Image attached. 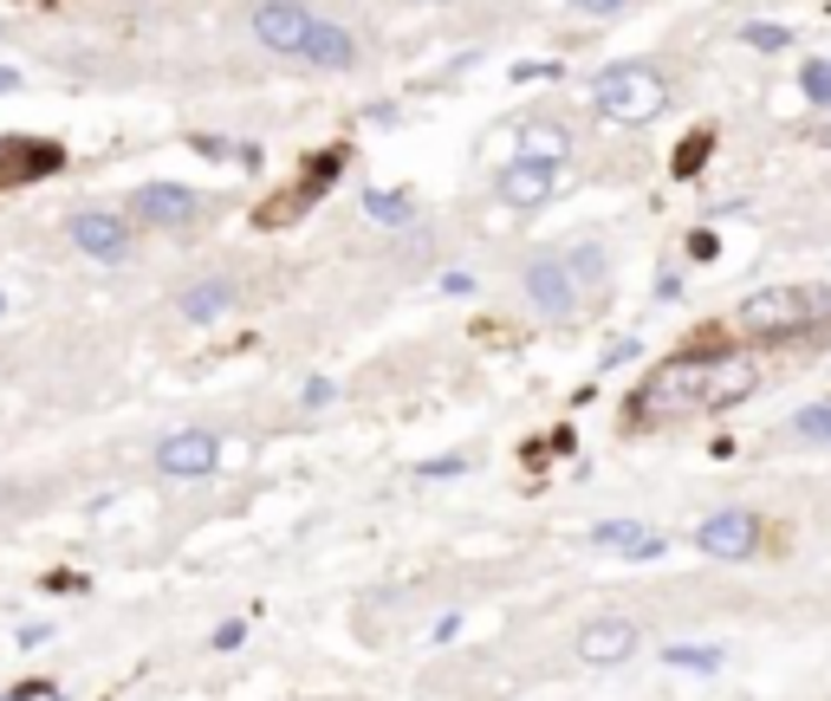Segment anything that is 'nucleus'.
Wrapping results in <instances>:
<instances>
[{
  "instance_id": "f3484780",
  "label": "nucleus",
  "mask_w": 831,
  "mask_h": 701,
  "mask_svg": "<svg viewBox=\"0 0 831 701\" xmlns=\"http://www.w3.org/2000/svg\"><path fill=\"white\" fill-rule=\"evenodd\" d=\"M0 163H7L13 176H39V169L59 163V149L52 144H0Z\"/></svg>"
},
{
  "instance_id": "aec40b11",
  "label": "nucleus",
  "mask_w": 831,
  "mask_h": 701,
  "mask_svg": "<svg viewBox=\"0 0 831 701\" xmlns=\"http://www.w3.org/2000/svg\"><path fill=\"white\" fill-rule=\"evenodd\" d=\"M571 273H578V286H585V293H598V286H605V254H598V247H571Z\"/></svg>"
},
{
  "instance_id": "423d86ee",
  "label": "nucleus",
  "mask_w": 831,
  "mask_h": 701,
  "mask_svg": "<svg viewBox=\"0 0 831 701\" xmlns=\"http://www.w3.org/2000/svg\"><path fill=\"white\" fill-rule=\"evenodd\" d=\"M527 299L546 319H571L578 299H585V286H578V273H571L566 254H539V260H527Z\"/></svg>"
},
{
  "instance_id": "9d476101",
  "label": "nucleus",
  "mask_w": 831,
  "mask_h": 701,
  "mask_svg": "<svg viewBox=\"0 0 831 701\" xmlns=\"http://www.w3.org/2000/svg\"><path fill=\"white\" fill-rule=\"evenodd\" d=\"M305 27H312V7H305V0H261V7H254V39H261L266 52H286V59H293Z\"/></svg>"
},
{
  "instance_id": "6ab92c4d",
  "label": "nucleus",
  "mask_w": 831,
  "mask_h": 701,
  "mask_svg": "<svg viewBox=\"0 0 831 701\" xmlns=\"http://www.w3.org/2000/svg\"><path fill=\"white\" fill-rule=\"evenodd\" d=\"M799 91H805V105L831 111V59H805V72H799Z\"/></svg>"
},
{
  "instance_id": "393cba45",
  "label": "nucleus",
  "mask_w": 831,
  "mask_h": 701,
  "mask_svg": "<svg viewBox=\"0 0 831 701\" xmlns=\"http://www.w3.org/2000/svg\"><path fill=\"white\" fill-rule=\"evenodd\" d=\"M13 85H20V72H7V66H0V91H13Z\"/></svg>"
},
{
  "instance_id": "9b49d317",
  "label": "nucleus",
  "mask_w": 831,
  "mask_h": 701,
  "mask_svg": "<svg viewBox=\"0 0 831 701\" xmlns=\"http://www.w3.org/2000/svg\"><path fill=\"white\" fill-rule=\"evenodd\" d=\"M637 643H643V630L630 624V617H598V624L578 630V656H585L592 669L630 663V656H637Z\"/></svg>"
},
{
  "instance_id": "a211bd4d",
  "label": "nucleus",
  "mask_w": 831,
  "mask_h": 701,
  "mask_svg": "<svg viewBox=\"0 0 831 701\" xmlns=\"http://www.w3.org/2000/svg\"><path fill=\"white\" fill-rule=\"evenodd\" d=\"M793 436H799V442H812V448H831V403L799 409V416H793Z\"/></svg>"
},
{
  "instance_id": "f257e3e1",
  "label": "nucleus",
  "mask_w": 831,
  "mask_h": 701,
  "mask_svg": "<svg viewBox=\"0 0 831 701\" xmlns=\"http://www.w3.org/2000/svg\"><path fill=\"white\" fill-rule=\"evenodd\" d=\"M760 383V364L741 351H688L669 358L643 377V390L630 397L637 422H688V416H715V409L741 403Z\"/></svg>"
},
{
  "instance_id": "20e7f679",
  "label": "nucleus",
  "mask_w": 831,
  "mask_h": 701,
  "mask_svg": "<svg viewBox=\"0 0 831 701\" xmlns=\"http://www.w3.org/2000/svg\"><path fill=\"white\" fill-rule=\"evenodd\" d=\"M66 241H72L85 260H98V266H124V260H130V247H137L130 222H124V215H111V208H78L72 222H66Z\"/></svg>"
},
{
  "instance_id": "4be33fe9",
  "label": "nucleus",
  "mask_w": 831,
  "mask_h": 701,
  "mask_svg": "<svg viewBox=\"0 0 831 701\" xmlns=\"http://www.w3.org/2000/svg\"><path fill=\"white\" fill-rule=\"evenodd\" d=\"M747 46H760V52H780V46H786V27H747Z\"/></svg>"
},
{
  "instance_id": "39448f33",
  "label": "nucleus",
  "mask_w": 831,
  "mask_h": 701,
  "mask_svg": "<svg viewBox=\"0 0 831 701\" xmlns=\"http://www.w3.org/2000/svg\"><path fill=\"white\" fill-rule=\"evenodd\" d=\"M215 461H222V436L215 429H176V436L156 442V475H169V480H208Z\"/></svg>"
},
{
  "instance_id": "f03ea898",
  "label": "nucleus",
  "mask_w": 831,
  "mask_h": 701,
  "mask_svg": "<svg viewBox=\"0 0 831 701\" xmlns=\"http://www.w3.org/2000/svg\"><path fill=\"white\" fill-rule=\"evenodd\" d=\"M592 111L605 117V124L637 130V124H649V117L669 111V78L656 72V66H643V59L605 66V72L592 78Z\"/></svg>"
},
{
  "instance_id": "7ed1b4c3",
  "label": "nucleus",
  "mask_w": 831,
  "mask_h": 701,
  "mask_svg": "<svg viewBox=\"0 0 831 701\" xmlns=\"http://www.w3.org/2000/svg\"><path fill=\"white\" fill-rule=\"evenodd\" d=\"M831 319V286H760L734 305V325L747 338H793Z\"/></svg>"
},
{
  "instance_id": "ddd939ff",
  "label": "nucleus",
  "mask_w": 831,
  "mask_h": 701,
  "mask_svg": "<svg viewBox=\"0 0 831 701\" xmlns=\"http://www.w3.org/2000/svg\"><path fill=\"white\" fill-rule=\"evenodd\" d=\"M592 546H598V553H624V558L663 553V539H656L649 526H637V519H598V526H592Z\"/></svg>"
},
{
  "instance_id": "412c9836",
  "label": "nucleus",
  "mask_w": 831,
  "mask_h": 701,
  "mask_svg": "<svg viewBox=\"0 0 831 701\" xmlns=\"http://www.w3.org/2000/svg\"><path fill=\"white\" fill-rule=\"evenodd\" d=\"M663 656H669L676 669H721V650H688V643H669Z\"/></svg>"
},
{
  "instance_id": "b1692460",
  "label": "nucleus",
  "mask_w": 831,
  "mask_h": 701,
  "mask_svg": "<svg viewBox=\"0 0 831 701\" xmlns=\"http://www.w3.org/2000/svg\"><path fill=\"white\" fill-rule=\"evenodd\" d=\"M578 13H617V7H630V0H571Z\"/></svg>"
},
{
  "instance_id": "2eb2a0df",
  "label": "nucleus",
  "mask_w": 831,
  "mask_h": 701,
  "mask_svg": "<svg viewBox=\"0 0 831 701\" xmlns=\"http://www.w3.org/2000/svg\"><path fill=\"white\" fill-rule=\"evenodd\" d=\"M520 156H539V163H566V156H571L566 124H553V117H532V124H520Z\"/></svg>"
},
{
  "instance_id": "f8f14e48",
  "label": "nucleus",
  "mask_w": 831,
  "mask_h": 701,
  "mask_svg": "<svg viewBox=\"0 0 831 701\" xmlns=\"http://www.w3.org/2000/svg\"><path fill=\"white\" fill-rule=\"evenodd\" d=\"M293 59L319 66V72H351V66H358V39L344 33L339 20L312 13V27H305V39H300V52H293Z\"/></svg>"
},
{
  "instance_id": "5701e85b",
  "label": "nucleus",
  "mask_w": 831,
  "mask_h": 701,
  "mask_svg": "<svg viewBox=\"0 0 831 701\" xmlns=\"http://www.w3.org/2000/svg\"><path fill=\"white\" fill-rule=\"evenodd\" d=\"M241 636H247L241 624H222V630H215V650H241Z\"/></svg>"
},
{
  "instance_id": "6e6552de",
  "label": "nucleus",
  "mask_w": 831,
  "mask_h": 701,
  "mask_svg": "<svg viewBox=\"0 0 831 701\" xmlns=\"http://www.w3.org/2000/svg\"><path fill=\"white\" fill-rule=\"evenodd\" d=\"M695 546H702L708 558H754L760 519L741 514V507H721V514H708L702 526H695Z\"/></svg>"
},
{
  "instance_id": "1a4fd4ad",
  "label": "nucleus",
  "mask_w": 831,
  "mask_h": 701,
  "mask_svg": "<svg viewBox=\"0 0 831 701\" xmlns=\"http://www.w3.org/2000/svg\"><path fill=\"white\" fill-rule=\"evenodd\" d=\"M130 215L150 227H189L195 215H202V195L183 183H144L137 195H130Z\"/></svg>"
},
{
  "instance_id": "0eeeda50",
  "label": "nucleus",
  "mask_w": 831,
  "mask_h": 701,
  "mask_svg": "<svg viewBox=\"0 0 831 701\" xmlns=\"http://www.w3.org/2000/svg\"><path fill=\"white\" fill-rule=\"evenodd\" d=\"M559 169L566 163H539V156H514L500 176H493V188H500V202L507 208H546L553 195H559Z\"/></svg>"
},
{
  "instance_id": "dca6fc26",
  "label": "nucleus",
  "mask_w": 831,
  "mask_h": 701,
  "mask_svg": "<svg viewBox=\"0 0 831 701\" xmlns=\"http://www.w3.org/2000/svg\"><path fill=\"white\" fill-rule=\"evenodd\" d=\"M364 215L378 227H410L416 222V202L403 188H364Z\"/></svg>"
},
{
  "instance_id": "4468645a",
  "label": "nucleus",
  "mask_w": 831,
  "mask_h": 701,
  "mask_svg": "<svg viewBox=\"0 0 831 701\" xmlns=\"http://www.w3.org/2000/svg\"><path fill=\"white\" fill-rule=\"evenodd\" d=\"M227 305H234V286H227V280H195L189 293L176 299V312H183L189 325H215V319H227Z\"/></svg>"
}]
</instances>
